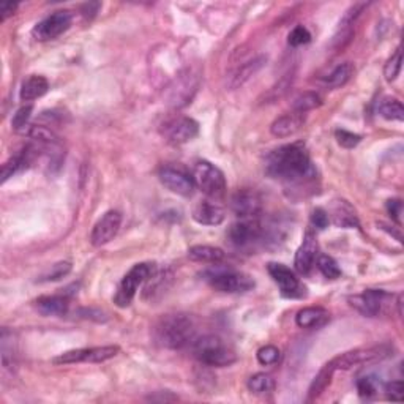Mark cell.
I'll return each mask as SVG.
<instances>
[{
	"label": "cell",
	"instance_id": "cell-8",
	"mask_svg": "<svg viewBox=\"0 0 404 404\" xmlns=\"http://www.w3.org/2000/svg\"><path fill=\"white\" fill-rule=\"evenodd\" d=\"M120 351L119 346H100V348H87V349H75L60 354L59 357L53 358L55 365H68V363H101L106 360L114 358Z\"/></svg>",
	"mask_w": 404,
	"mask_h": 404
},
{
	"label": "cell",
	"instance_id": "cell-9",
	"mask_svg": "<svg viewBox=\"0 0 404 404\" xmlns=\"http://www.w3.org/2000/svg\"><path fill=\"white\" fill-rule=\"evenodd\" d=\"M73 23V16L68 10H59L54 11L53 14H49L48 18L33 27L32 35L37 41H49L55 40L57 37H60L62 33H65L71 27Z\"/></svg>",
	"mask_w": 404,
	"mask_h": 404
},
{
	"label": "cell",
	"instance_id": "cell-14",
	"mask_svg": "<svg viewBox=\"0 0 404 404\" xmlns=\"http://www.w3.org/2000/svg\"><path fill=\"white\" fill-rule=\"evenodd\" d=\"M390 297L392 295L386 291L366 289L362 294L351 295L349 303H351V307L356 308L358 313H362L363 316H368V317H374L382 313V307L386 305V300Z\"/></svg>",
	"mask_w": 404,
	"mask_h": 404
},
{
	"label": "cell",
	"instance_id": "cell-42",
	"mask_svg": "<svg viewBox=\"0 0 404 404\" xmlns=\"http://www.w3.org/2000/svg\"><path fill=\"white\" fill-rule=\"evenodd\" d=\"M329 213L324 211V208H314L313 213H312V223L313 226H316L317 229H326L329 226Z\"/></svg>",
	"mask_w": 404,
	"mask_h": 404
},
{
	"label": "cell",
	"instance_id": "cell-6",
	"mask_svg": "<svg viewBox=\"0 0 404 404\" xmlns=\"http://www.w3.org/2000/svg\"><path fill=\"white\" fill-rule=\"evenodd\" d=\"M156 272V265L150 262H141L133 265L127 275L122 278L120 285L115 291L114 303L120 308H127L133 302L136 291L144 281H147Z\"/></svg>",
	"mask_w": 404,
	"mask_h": 404
},
{
	"label": "cell",
	"instance_id": "cell-39",
	"mask_svg": "<svg viewBox=\"0 0 404 404\" xmlns=\"http://www.w3.org/2000/svg\"><path fill=\"white\" fill-rule=\"evenodd\" d=\"M32 111H33V106L27 105V106L21 107V110H18V112L13 115L11 125H13L14 129H16V132H21V129H26L28 127L27 122H28V119H31Z\"/></svg>",
	"mask_w": 404,
	"mask_h": 404
},
{
	"label": "cell",
	"instance_id": "cell-20",
	"mask_svg": "<svg viewBox=\"0 0 404 404\" xmlns=\"http://www.w3.org/2000/svg\"><path fill=\"white\" fill-rule=\"evenodd\" d=\"M198 76L184 75L182 78L176 81V84L171 87V97L169 103L176 107H182L185 105H188L194 93L198 90Z\"/></svg>",
	"mask_w": 404,
	"mask_h": 404
},
{
	"label": "cell",
	"instance_id": "cell-12",
	"mask_svg": "<svg viewBox=\"0 0 404 404\" xmlns=\"http://www.w3.org/2000/svg\"><path fill=\"white\" fill-rule=\"evenodd\" d=\"M267 272H269V275L278 285L280 291L285 297L295 299L305 295V287L302 286L297 275H295L289 267H286L285 264L280 262H270L267 265Z\"/></svg>",
	"mask_w": 404,
	"mask_h": 404
},
{
	"label": "cell",
	"instance_id": "cell-4",
	"mask_svg": "<svg viewBox=\"0 0 404 404\" xmlns=\"http://www.w3.org/2000/svg\"><path fill=\"white\" fill-rule=\"evenodd\" d=\"M204 278L215 291L226 294H243L255 287V280L243 272L233 269H211L204 273Z\"/></svg>",
	"mask_w": 404,
	"mask_h": 404
},
{
	"label": "cell",
	"instance_id": "cell-13",
	"mask_svg": "<svg viewBox=\"0 0 404 404\" xmlns=\"http://www.w3.org/2000/svg\"><path fill=\"white\" fill-rule=\"evenodd\" d=\"M160 182L168 188L169 191L179 194V196H190L194 190V180L185 169L179 168V166H163L158 172Z\"/></svg>",
	"mask_w": 404,
	"mask_h": 404
},
{
	"label": "cell",
	"instance_id": "cell-35",
	"mask_svg": "<svg viewBox=\"0 0 404 404\" xmlns=\"http://www.w3.org/2000/svg\"><path fill=\"white\" fill-rule=\"evenodd\" d=\"M280 349L277 346H272V344H267L264 348H261L257 351L256 357H257V362L264 365V366H270V365H275L278 360H280Z\"/></svg>",
	"mask_w": 404,
	"mask_h": 404
},
{
	"label": "cell",
	"instance_id": "cell-3",
	"mask_svg": "<svg viewBox=\"0 0 404 404\" xmlns=\"http://www.w3.org/2000/svg\"><path fill=\"white\" fill-rule=\"evenodd\" d=\"M191 352L201 363L207 366L225 368L237 362L235 352L221 340L220 336L215 335H204L198 336L191 343Z\"/></svg>",
	"mask_w": 404,
	"mask_h": 404
},
{
	"label": "cell",
	"instance_id": "cell-16",
	"mask_svg": "<svg viewBox=\"0 0 404 404\" xmlns=\"http://www.w3.org/2000/svg\"><path fill=\"white\" fill-rule=\"evenodd\" d=\"M230 208L242 220L257 218L262 212V199L253 190H239L230 198Z\"/></svg>",
	"mask_w": 404,
	"mask_h": 404
},
{
	"label": "cell",
	"instance_id": "cell-24",
	"mask_svg": "<svg viewBox=\"0 0 404 404\" xmlns=\"http://www.w3.org/2000/svg\"><path fill=\"white\" fill-rule=\"evenodd\" d=\"M35 307L43 316H65L68 313L70 300L67 295H43Z\"/></svg>",
	"mask_w": 404,
	"mask_h": 404
},
{
	"label": "cell",
	"instance_id": "cell-31",
	"mask_svg": "<svg viewBox=\"0 0 404 404\" xmlns=\"http://www.w3.org/2000/svg\"><path fill=\"white\" fill-rule=\"evenodd\" d=\"M248 388L251 393L255 395H265L270 393L273 388H275V381L272 379V376L265 373H257L255 376H251L248 381Z\"/></svg>",
	"mask_w": 404,
	"mask_h": 404
},
{
	"label": "cell",
	"instance_id": "cell-1",
	"mask_svg": "<svg viewBox=\"0 0 404 404\" xmlns=\"http://www.w3.org/2000/svg\"><path fill=\"white\" fill-rule=\"evenodd\" d=\"M267 174L287 184H302L314 177V168L302 142L286 144L270 152L265 164Z\"/></svg>",
	"mask_w": 404,
	"mask_h": 404
},
{
	"label": "cell",
	"instance_id": "cell-22",
	"mask_svg": "<svg viewBox=\"0 0 404 404\" xmlns=\"http://www.w3.org/2000/svg\"><path fill=\"white\" fill-rule=\"evenodd\" d=\"M305 124V114L300 112H289L278 117L273 122L270 127V133L275 136V138H289V136L295 134L299 129Z\"/></svg>",
	"mask_w": 404,
	"mask_h": 404
},
{
	"label": "cell",
	"instance_id": "cell-29",
	"mask_svg": "<svg viewBox=\"0 0 404 404\" xmlns=\"http://www.w3.org/2000/svg\"><path fill=\"white\" fill-rule=\"evenodd\" d=\"M352 73H354L352 63L346 62V63L338 65V67L326 78V85L329 89H340L349 81Z\"/></svg>",
	"mask_w": 404,
	"mask_h": 404
},
{
	"label": "cell",
	"instance_id": "cell-37",
	"mask_svg": "<svg viewBox=\"0 0 404 404\" xmlns=\"http://www.w3.org/2000/svg\"><path fill=\"white\" fill-rule=\"evenodd\" d=\"M71 272V264L70 262H57L54 264L51 269L48 270V273L41 277L40 281H57V280H62L63 277H67L68 273Z\"/></svg>",
	"mask_w": 404,
	"mask_h": 404
},
{
	"label": "cell",
	"instance_id": "cell-33",
	"mask_svg": "<svg viewBox=\"0 0 404 404\" xmlns=\"http://www.w3.org/2000/svg\"><path fill=\"white\" fill-rule=\"evenodd\" d=\"M317 269L327 280H338L341 277V269L331 256L321 255L317 256Z\"/></svg>",
	"mask_w": 404,
	"mask_h": 404
},
{
	"label": "cell",
	"instance_id": "cell-2",
	"mask_svg": "<svg viewBox=\"0 0 404 404\" xmlns=\"http://www.w3.org/2000/svg\"><path fill=\"white\" fill-rule=\"evenodd\" d=\"M155 341L166 349H184L196 340V324L186 314H168L156 322Z\"/></svg>",
	"mask_w": 404,
	"mask_h": 404
},
{
	"label": "cell",
	"instance_id": "cell-32",
	"mask_svg": "<svg viewBox=\"0 0 404 404\" xmlns=\"http://www.w3.org/2000/svg\"><path fill=\"white\" fill-rule=\"evenodd\" d=\"M322 105V98L317 95L316 92H305L295 98L292 105V111L307 114L308 111L314 110V107H319Z\"/></svg>",
	"mask_w": 404,
	"mask_h": 404
},
{
	"label": "cell",
	"instance_id": "cell-28",
	"mask_svg": "<svg viewBox=\"0 0 404 404\" xmlns=\"http://www.w3.org/2000/svg\"><path fill=\"white\" fill-rule=\"evenodd\" d=\"M334 223L340 228H354L358 225L356 212L352 211L349 204H346L344 201H340L334 208Z\"/></svg>",
	"mask_w": 404,
	"mask_h": 404
},
{
	"label": "cell",
	"instance_id": "cell-25",
	"mask_svg": "<svg viewBox=\"0 0 404 404\" xmlns=\"http://www.w3.org/2000/svg\"><path fill=\"white\" fill-rule=\"evenodd\" d=\"M49 90V83L46 78L33 75L28 76L26 81L21 85L19 98L23 101H33L37 98H41L43 95H46Z\"/></svg>",
	"mask_w": 404,
	"mask_h": 404
},
{
	"label": "cell",
	"instance_id": "cell-34",
	"mask_svg": "<svg viewBox=\"0 0 404 404\" xmlns=\"http://www.w3.org/2000/svg\"><path fill=\"white\" fill-rule=\"evenodd\" d=\"M401 67H403V54H401V49L398 48V49H396V53L390 57V59L387 60L386 67H384L386 81H388V83L395 81V79L398 78V75H400Z\"/></svg>",
	"mask_w": 404,
	"mask_h": 404
},
{
	"label": "cell",
	"instance_id": "cell-15",
	"mask_svg": "<svg viewBox=\"0 0 404 404\" xmlns=\"http://www.w3.org/2000/svg\"><path fill=\"white\" fill-rule=\"evenodd\" d=\"M122 225V213L117 211L106 212L101 218L95 223L92 229L90 242L93 247H103L110 243L115 235H117Z\"/></svg>",
	"mask_w": 404,
	"mask_h": 404
},
{
	"label": "cell",
	"instance_id": "cell-5",
	"mask_svg": "<svg viewBox=\"0 0 404 404\" xmlns=\"http://www.w3.org/2000/svg\"><path fill=\"white\" fill-rule=\"evenodd\" d=\"M193 180L198 188L212 199H221L226 194V177L220 168L208 161H198L193 169Z\"/></svg>",
	"mask_w": 404,
	"mask_h": 404
},
{
	"label": "cell",
	"instance_id": "cell-19",
	"mask_svg": "<svg viewBox=\"0 0 404 404\" xmlns=\"http://www.w3.org/2000/svg\"><path fill=\"white\" fill-rule=\"evenodd\" d=\"M316 259H317L316 237L312 233H308L299 247L297 253H295V259H294L295 270H297L300 275H308L314 267Z\"/></svg>",
	"mask_w": 404,
	"mask_h": 404
},
{
	"label": "cell",
	"instance_id": "cell-43",
	"mask_svg": "<svg viewBox=\"0 0 404 404\" xmlns=\"http://www.w3.org/2000/svg\"><path fill=\"white\" fill-rule=\"evenodd\" d=\"M387 211H388V213H390L392 218L400 225V215H401V211H403L401 201H400V199L388 201V202H387Z\"/></svg>",
	"mask_w": 404,
	"mask_h": 404
},
{
	"label": "cell",
	"instance_id": "cell-23",
	"mask_svg": "<svg viewBox=\"0 0 404 404\" xmlns=\"http://www.w3.org/2000/svg\"><path fill=\"white\" fill-rule=\"evenodd\" d=\"M330 319V314L326 308L321 307H308L303 308L295 316V324L300 329H319L326 326Z\"/></svg>",
	"mask_w": 404,
	"mask_h": 404
},
{
	"label": "cell",
	"instance_id": "cell-38",
	"mask_svg": "<svg viewBox=\"0 0 404 404\" xmlns=\"http://www.w3.org/2000/svg\"><path fill=\"white\" fill-rule=\"evenodd\" d=\"M335 138H336V142L344 149L357 147L358 142L362 141V136H358L356 133H351V132H348V129H336Z\"/></svg>",
	"mask_w": 404,
	"mask_h": 404
},
{
	"label": "cell",
	"instance_id": "cell-21",
	"mask_svg": "<svg viewBox=\"0 0 404 404\" xmlns=\"http://www.w3.org/2000/svg\"><path fill=\"white\" fill-rule=\"evenodd\" d=\"M265 62H267V57L259 55V57H255V59L245 62L243 65H240V67H237L228 78V87L230 90L242 87L245 83L250 81V79L264 67Z\"/></svg>",
	"mask_w": 404,
	"mask_h": 404
},
{
	"label": "cell",
	"instance_id": "cell-11",
	"mask_svg": "<svg viewBox=\"0 0 404 404\" xmlns=\"http://www.w3.org/2000/svg\"><path fill=\"white\" fill-rule=\"evenodd\" d=\"M199 133V124L191 117H176L166 122L163 125V136L164 139L174 146L186 144L196 138Z\"/></svg>",
	"mask_w": 404,
	"mask_h": 404
},
{
	"label": "cell",
	"instance_id": "cell-10",
	"mask_svg": "<svg viewBox=\"0 0 404 404\" xmlns=\"http://www.w3.org/2000/svg\"><path fill=\"white\" fill-rule=\"evenodd\" d=\"M265 230L257 218H247L234 223L228 230V239L237 248H250L262 239Z\"/></svg>",
	"mask_w": 404,
	"mask_h": 404
},
{
	"label": "cell",
	"instance_id": "cell-27",
	"mask_svg": "<svg viewBox=\"0 0 404 404\" xmlns=\"http://www.w3.org/2000/svg\"><path fill=\"white\" fill-rule=\"evenodd\" d=\"M334 373H335V370L330 363L322 366V370L317 373V376L313 379L312 386H309V390H308L309 400L317 398V396H319L324 390H326V388L331 382V378H334Z\"/></svg>",
	"mask_w": 404,
	"mask_h": 404
},
{
	"label": "cell",
	"instance_id": "cell-41",
	"mask_svg": "<svg viewBox=\"0 0 404 404\" xmlns=\"http://www.w3.org/2000/svg\"><path fill=\"white\" fill-rule=\"evenodd\" d=\"M386 393H387V398L392 400V401H401L403 400V395H404V384L401 381H393V382H388L387 387H386Z\"/></svg>",
	"mask_w": 404,
	"mask_h": 404
},
{
	"label": "cell",
	"instance_id": "cell-44",
	"mask_svg": "<svg viewBox=\"0 0 404 404\" xmlns=\"http://www.w3.org/2000/svg\"><path fill=\"white\" fill-rule=\"evenodd\" d=\"M16 10H18V4H13V2L0 4V21H5L6 18L13 16Z\"/></svg>",
	"mask_w": 404,
	"mask_h": 404
},
{
	"label": "cell",
	"instance_id": "cell-17",
	"mask_svg": "<svg viewBox=\"0 0 404 404\" xmlns=\"http://www.w3.org/2000/svg\"><path fill=\"white\" fill-rule=\"evenodd\" d=\"M365 9H366V4H356L344 13V16L341 18L340 24H338L336 33L334 37V46L336 49H343L352 40L354 26H356V21L358 19V16L362 14Z\"/></svg>",
	"mask_w": 404,
	"mask_h": 404
},
{
	"label": "cell",
	"instance_id": "cell-30",
	"mask_svg": "<svg viewBox=\"0 0 404 404\" xmlns=\"http://www.w3.org/2000/svg\"><path fill=\"white\" fill-rule=\"evenodd\" d=\"M379 114L387 120H404V107L400 100L387 97L379 103Z\"/></svg>",
	"mask_w": 404,
	"mask_h": 404
},
{
	"label": "cell",
	"instance_id": "cell-18",
	"mask_svg": "<svg viewBox=\"0 0 404 404\" xmlns=\"http://www.w3.org/2000/svg\"><path fill=\"white\" fill-rule=\"evenodd\" d=\"M193 218L199 225L218 226L226 218V212L215 201H199L193 207Z\"/></svg>",
	"mask_w": 404,
	"mask_h": 404
},
{
	"label": "cell",
	"instance_id": "cell-7",
	"mask_svg": "<svg viewBox=\"0 0 404 404\" xmlns=\"http://www.w3.org/2000/svg\"><path fill=\"white\" fill-rule=\"evenodd\" d=\"M393 348L388 344L373 346V348H362V349H354L349 352H344L341 356L330 360V365L334 366V370H351L354 366L358 365H370L376 363L392 356Z\"/></svg>",
	"mask_w": 404,
	"mask_h": 404
},
{
	"label": "cell",
	"instance_id": "cell-40",
	"mask_svg": "<svg viewBox=\"0 0 404 404\" xmlns=\"http://www.w3.org/2000/svg\"><path fill=\"white\" fill-rule=\"evenodd\" d=\"M357 392L360 396H363V398H371V396H374L378 392L376 382H374L373 378L370 376L360 378L357 381Z\"/></svg>",
	"mask_w": 404,
	"mask_h": 404
},
{
	"label": "cell",
	"instance_id": "cell-26",
	"mask_svg": "<svg viewBox=\"0 0 404 404\" xmlns=\"http://www.w3.org/2000/svg\"><path fill=\"white\" fill-rule=\"evenodd\" d=\"M188 257L194 262L218 264L225 259V251L211 245H194L188 250Z\"/></svg>",
	"mask_w": 404,
	"mask_h": 404
},
{
	"label": "cell",
	"instance_id": "cell-36",
	"mask_svg": "<svg viewBox=\"0 0 404 404\" xmlns=\"http://www.w3.org/2000/svg\"><path fill=\"white\" fill-rule=\"evenodd\" d=\"M309 41H312V33H309L308 28L303 26H295L291 31L289 37H287V43H289V45L294 48L307 45V43Z\"/></svg>",
	"mask_w": 404,
	"mask_h": 404
}]
</instances>
